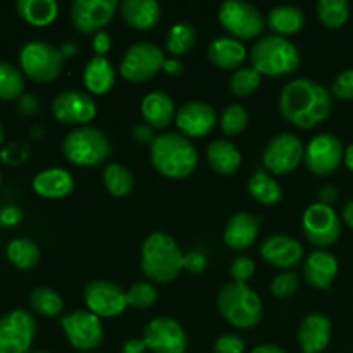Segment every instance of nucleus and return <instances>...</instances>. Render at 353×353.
<instances>
[{"instance_id":"32","label":"nucleus","mask_w":353,"mask_h":353,"mask_svg":"<svg viewBox=\"0 0 353 353\" xmlns=\"http://www.w3.org/2000/svg\"><path fill=\"white\" fill-rule=\"evenodd\" d=\"M247 190L252 199L262 205H276L283 199L281 186L268 171H255L248 179Z\"/></svg>"},{"instance_id":"48","label":"nucleus","mask_w":353,"mask_h":353,"mask_svg":"<svg viewBox=\"0 0 353 353\" xmlns=\"http://www.w3.org/2000/svg\"><path fill=\"white\" fill-rule=\"evenodd\" d=\"M131 137H133L138 143L152 145L155 138H157V134H155L154 128L148 126L147 123H140L133 126V130H131Z\"/></svg>"},{"instance_id":"37","label":"nucleus","mask_w":353,"mask_h":353,"mask_svg":"<svg viewBox=\"0 0 353 353\" xmlns=\"http://www.w3.org/2000/svg\"><path fill=\"white\" fill-rule=\"evenodd\" d=\"M30 305L40 316L55 317L64 310V300L50 286H37L30 295Z\"/></svg>"},{"instance_id":"18","label":"nucleus","mask_w":353,"mask_h":353,"mask_svg":"<svg viewBox=\"0 0 353 353\" xmlns=\"http://www.w3.org/2000/svg\"><path fill=\"white\" fill-rule=\"evenodd\" d=\"M121 3L116 0H74L71 23L78 33L97 34L114 19Z\"/></svg>"},{"instance_id":"44","label":"nucleus","mask_w":353,"mask_h":353,"mask_svg":"<svg viewBox=\"0 0 353 353\" xmlns=\"http://www.w3.org/2000/svg\"><path fill=\"white\" fill-rule=\"evenodd\" d=\"M331 93L340 100H353V69H347L334 78Z\"/></svg>"},{"instance_id":"11","label":"nucleus","mask_w":353,"mask_h":353,"mask_svg":"<svg viewBox=\"0 0 353 353\" xmlns=\"http://www.w3.org/2000/svg\"><path fill=\"white\" fill-rule=\"evenodd\" d=\"M302 233L310 245L326 250L336 243L341 234V221L336 210L319 202L309 205L302 216Z\"/></svg>"},{"instance_id":"61","label":"nucleus","mask_w":353,"mask_h":353,"mask_svg":"<svg viewBox=\"0 0 353 353\" xmlns=\"http://www.w3.org/2000/svg\"><path fill=\"white\" fill-rule=\"evenodd\" d=\"M79 353H85V352H79Z\"/></svg>"},{"instance_id":"60","label":"nucleus","mask_w":353,"mask_h":353,"mask_svg":"<svg viewBox=\"0 0 353 353\" xmlns=\"http://www.w3.org/2000/svg\"><path fill=\"white\" fill-rule=\"evenodd\" d=\"M0 185H2V172H0Z\"/></svg>"},{"instance_id":"7","label":"nucleus","mask_w":353,"mask_h":353,"mask_svg":"<svg viewBox=\"0 0 353 353\" xmlns=\"http://www.w3.org/2000/svg\"><path fill=\"white\" fill-rule=\"evenodd\" d=\"M64 55L61 48L43 40H31L19 52V68L34 83H50L61 74Z\"/></svg>"},{"instance_id":"20","label":"nucleus","mask_w":353,"mask_h":353,"mask_svg":"<svg viewBox=\"0 0 353 353\" xmlns=\"http://www.w3.org/2000/svg\"><path fill=\"white\" fill-rule=\"evenodd\" d=\"M261 257L272 268L290 271L302 262L303 248L299 240L288 234H272L262 241Z\"/></svg>"},{"instance_id":"29","label":"nucleus","mask_w":353,"mask_h":353,"mask_svg":"<svg viewBox=\"0 0 353 353\" xmlns=\"http://www.w3.org/2000/svg\"><path fill=\"white\" fill-rule=\"evenodd\" d=\"M207 162L217 174H234L241 165V152L233 141L226 138H217L210 141L207 147Z\"/></svg>"},{"instance_id":"28","label":"nucleus","mask_w":353,"mask_h":353,"mask_svg":"<svg viewBox=\"0 0 353 353\" xmlns=\"http://www.w3.org/2000/svg\"><path fill=\"white\" fill-rule=\"evenodd\" d=\"M83 83L90 95H105L116 83V69L112 62L102 55H93L83 71Z\"/></svg>"},{"instance_id":"59","label":"nucleus","mask_w":353,"mask_h":353,"mask_svg":"<svg viewBox=\"0 0 353 353\" xmlns=\"http://www.w3.org/2000/svg\"><path fill=\"white\" fill-rule=\"evenodd\" d=\"M33 353H50V352H45V350H38V352H33Z\"/></svg>"},{"instance_id":"14","label":"nucleus","mask_w":353,"mask_h":353,"mask_svg":"<svg viewBox=\"0 0 353 353\" xmlns=\"http://www.w3.org/2000/svg\"><path fill=\"white\" fill-rule=\"evenodd\" d=\"M345 157V148L340 138L333 133H321L307 143L303 164L312 174H333L341 165Z\"/></svg>"},{"instance_id":"27","label":"nucleus","mask_w":353,"mask_h":353,"mask_svg":"<svg viewBox=\"0 0 353 353\" xmlns=\"http://www.w3.org/2000/svg\"><path fill=\"white\" fill-rule=\"evenodd\" d=\"M119 12L124 23L137 31L154 30L162 17L161 3L155 0H124Z\"/></svg>"},{"instance_id":"36","label":"nucleus","mask_w":353,"mask_h":353,"mask_svg":"<svg viewBox=\"0 0 353 353\" xmlns=\"http://www.w3.org/2000/svg\"><path fill=\"white\" fill-rule=\"evenodd\" d=\"M24 95V74L19 68L0 61V100L12 102Z\"/></svg>"},{"instance_id":"52","label":"nucleus","mask_w":353,"mask_h":353,"mask_svg":"<svg viewBox=\"0 0 353 353\" xmlns=\"http://www.w3.org/2000/svg\"><path fill=\"white\" fill-rule=\"evenodd\" d=\"M183 69H185V65H183V62L176 57H165L164 64H162V71H164L165 74L172 76V78L181 76Z\"/></svg>"},{"instance_id":"8","label":"nucleus","mask_w":353,"mask_h":353,"mask_svg":"<svg viewBox=\"0 0 353 353\" xmlns=\"http://www.w3.org/2000/svg\"><path fill=\"white\" fill-rule=\"evenodd\" d=\"M217 17L231 38L236 40H254L264 31V16L261 10L245 0H226L219 6Z\"/></svg>"},{"instance_id":"22","label":"nucleus","mask_w":353,"mask_h":353,"mask_svg":"<svg viewBox=\"0 0 353 353\" xmlns=\"http://www.w3.org/2000/svg\"><path fill=\"white\" fill-rule=\"evenodd\" d=\"M338 271H340L338 259L331 252L321 250V248L307 255L305 262H303V279L307 281V285L316 290H323V292H327L331 288Z\"/></svg>"},{"instance_id":"38","label":"nucleus","mask_w":353,"mask_h":353,"mask_svg":"<svg viewBox=\"0 0 353 353\" xmlns=\"http://www.w3.org/2000/svg\"><path fill=\"white\" fill-rule=\"evenodd\" d=\"M316 12L321 23L330 30H338L350 17V3L347 0H319Z\"/></svg>"},{"instance_id":"30","label":"nucleus","mask_w":353,"mask_h":353,"mask_svg":"<svg viewBox=\"0 0 353 353\" xmlns=\"http://www.w3.org/2000/svg\"><path fill=\"white\" fill-rule=\"evenodd\" d=\"M268 28L276 34V37H292V34L300 33L305 24V14L296 6H276L269 10L268 14Z\"/></svg>"},{"instance_id":"21","label":"nucleus","mask_w":353,"mask_h":353,"mask_svg":"<svg viewBox=\"0 0 353 353\" xmlns=\"http://www.w3.org/2000/svg\"><path fill=\"white\" fill-rule=\"evenodd\" d=\"M333 324L330 317L321 312H312L302 319L296 333L302 353H321L330 347Z\"/></svg>"},{"instance_id":"25","label":"nucleus","mask_w":353,"mask_h":353,"mask_svg":"<svg viewBox=\"0 0 353 353\" xmlns=\"http://www.w3.org/2000/svg\"><path fill=\"white\" fill-rule=\"evenodd\" d=\"M176 105L171 95L161 90H155L145 95L141 100V116L145 123L154 130H165L176 121Z\"/></svg>"},{"instance_id":"16","label":"nucleus","mask_w":353,"mask_h":353,"mask_svg":"<svg viewBox=\"0 0 353 353\" xmlns=\"http://www.w3.org/2000/svg\"><path fill=\"white\" fill-rule=\"evenodd\" d=\"M83 302L86 310L105 319L121 316L128 309L126 292L119 285L105 279L88 283L83 290Z\"/></svg>"},{"instance_id":"9","label":"nucleus","mask_w":353,"mask_h":353,"mask_svg":"<svg viewBox=\"0 0 353 353\" xmlns=\"http://www.w3.org/2000/svg\"><path fill=\"white\" fill-rule=\"evenodd\" d=\"M303 155H305V147L299 134L283 131L268 141L262 152V164L269 174L285 176L302 164Z\"/></svg>"},{"instance_id":"17","label":"nucleus","mask_w":353,"mask_h":353,"mask_svg":"<svg viewBox=\"0 0 353 353\" xmlns=\"http://www.w3.org/2000/svg\"><path fill=\"white\" fill-rule=\"evenodd\" d=\"M143 340L152 353H186L188 334L171 317H154L143 330Z\"/></svg>"},{"instance_id":"34","label":"nucleus","mask_w":353,"mask_h":353,"mask_svg":"<svg viewBox=\"0 0 353 353\" xmlns=\"http://www.w3.org/2000/svg\"><path fill=\"white\" fill-rule=\"evenodd\" d=\"M196 30L193 24L190 23H176L169 28L168 34H165V50L172 55V57H181L186 55L196 43Z\"/></svg>"},{"instance_id":"10","label":"nucleus","mask_w":353,"mask_h":353,"mask_svg":"<svg viewBox=\"0 0 353 353\" xmlns=\"http://www.w3.org/2000/svg\"><path fill=\"white\" fill-rule=\"evenodd\" d=\"M164 50L152 41L133 43L119 62V74L130 83H143L162 71Z\"/></svg>"},{"instance_id":"57","label":"nucleus","mask_w":353,"mask_h":353,"mask_svg":"<svg viewBox=\"0 0 353 353\" xmlns=\"http://www.w3.org/2000/svg\"><path fill=\"white\" fill-rule=\"evenodd\" d=\"M343 162H345V165H347V168L353 172V143H350L347 148H345Z\"/></svg>"},{"instance_id":"53","label":"nucleus","mask_w":353,"mask_h":353,"mask_svg":"<svg viewBox=\"0 0 353 353\" xmlns=\"http://www.w3.org/2000/svg\"><path fill=\"white\" fill-rule=\"evenodd\" d=\"M147 343H145L143 338H131L121 348V353H145L147 352Z\"/></svg>"},{"instance_id":"15","label":"nucleus","mask_w":353,"mask_h":353,"mask_svg":"<svg viewBox=\"0 0 353 353\" xmlns=\"http://www.w3.org/2000/svg\"><path fill=\"white\" fill-rule=\"evenodd\" d=\"M52 116L65 126H88L97 116V102L88 92L65 90L52 102Z\"/></svg>"},{"instance_id":"33","label":"nucleus","mask_w":353,"mask_h":353,"mask_svg":"<svg viewBox=\"0 0 353 353\" xmlns=\"http://www.w3.org/2000/svg\"><path fill=\"white\" fill-rule=\"evenodd\" d=\"M7 261L17 269H26L34 268L40 262V248L34 243L33 240L28 238H14L9 241L6 248Z\"/></svg>"},{"instance_id":"41","label":"nucleus","mask_w":353,"mask_h":353,"mask_svg":"<svg viewBox=\"0 0 353 353\" xmlns=\"http://www.w3.org/2000/svg\"><path fill=\"white\" fill-rule=\"evenodd\" d=\"M157 299V290H155V286L148 281H138L126 290L128 307H133V309H150V307L155 305Z\"/></svg>"},{"instance_id":"2","label":"nucleus","mask_w":353,"mask_h":353,"mask_svg":"<svg viewBox=\"0 0 353 353\" xmlns=\"http://www.w3.org/2000/svg\"><path fill=\"white\" fill-rule=\"evenodd\" d=\"M150 162L168 179H185L199 165V152L181 133L157 134L150 145Z\"/></svg>"},{"instance_id":"51","label":"nucleus","mask_w":353,"mask_h":353,"mask_svg":"<svg viewBox=\"0 0 353 353\" xmlns=\"http://www.w3.org/2000/svg\"><path fill=\"white\" fill-rule=\"evenodd\" d=\"M338 196H340V192L334 185H324L323 188L319 190V203L323 205L333 207V203L336 202Z\"/></svg>"},{"instance_id":"31","label":"nucleus","mask_w":353,"mask_h":353,"mask_svg":"<svg viewBox=\"0 0 353 353\" xmlns=\"http://www.w3.org/2000/svg\"><path fill=\"white\" fill-rule=\"evenodd\" d=\"M16 10L28 24L43 28L57 19L59 3L55 0H17Z\"/></svg>"},{"instance_id":"43","label":"nucleus","mask_w":353,"mask_h":353,"mask_svg":"<svg viewBox=\"0 0 353 353\" xmlns=\"http://www.w3.org/2000/svg\"><path fill=\"white\" fill-rule=\"evenodd\" d=\"M230 274L233 278V283H243L247 285L255 274V262L250 257H236L230 265Z\"/></svg>"},{"instance_id":"5","label":"nucleus","mask_w":353,"mask_h":353,"mask_svg":"<svg viewBox=\"0 0 353 353\" xmlns=\"http://www.w3.org/2000/svg\"><path fill=\"white\" fill-rule=\"evenodd\" d=\"M217 310L228 324L238 330H252L262 319V300L243 283H228L217 293Z\"/></svg>"},{"instance_id":"47","label":"nucleus","mask_w":353,"mask_h":353,"mask_svg":"<svg viewBox=\"0 0 353 353\" xmlns=\"http://www.w3.org/2000/svg\"><path fill=\"white\" fill-rule=\"evenodd\" d=\"M23 221V210L17 205H6L0 209V226L14 228Z\"/></svg>"},{"instance_id":"26","label":"nucleus","mask_w":353,"mask_h":353,"mask_svg":"<svg viewBox=\"0 0 353 353\" xmlns=\"http://www.w3.org/2000/svg\"><path fill=\"white\" fill-rule=\"evenodd\" d=\"M209 61L224 71H236L247 61V48L240 40L231 37H217L207 47Z\"/></svg>"},{"instance_id":"3","label":"nucleus","mask_w":353,"mask_h":353,"mask_svg":"<svg viewBox=\"0 0 353 353\" xmlns=\"http://www.w3.org/2000/svg\"><path fill=\"white\" fill-rule=\"evenodd\" d=\"M185 254L178 241L168 233L155 231L145 238L140 252V265L152 283L165 285L174 281L183 271Z\"/></svg>"},{"instance_id":"13","label":"nucleus","mask_w":353,"mask_h":353,"mask_svg":"<svg viewBox=\"0 0 353 353\" xmlns=\"http://www.w3.org/2000/svg\"><path fill=\"white\" fill-rule=\"evenodd\" d=\"M37 321L28 310L14 309L0 316V353H30Z\"/></svg>"},{"instance_id":"45","label":"nucleus","mask_w":353,"mask_h":353,"mask_svg":"<svg viewBox=\"0 0 353 353\" xmlns=\"http://www.w3.org/2000/svg\"><path fill=\"white\" fill-rule=\"evenodd\" d=\"M214 353H245V341L238 334H223L214 343Z\"/></svg>"},{"instance_id":"50","label":"nucleus","mask_w":353,"mask_h":353,"mask_svg":"<svg viewBox=\"0 0 353 353\" xmlns=\"http://www.w3.org/2000/svg\"><path fill=\"white\" fill-rule=\"evenodd\" d=\"M19 110L23 116H34L40 110V102L34 95H23L19 99Z\"/></svg>"},{"instance_id":"39","label":"nucleus","mask_w":353,"mask_h":353,"mask_svg":"<svg viewBox=\"0 0 353 353\" xmlns=\"http://www.w3.org/2000/svg\"><path fill=\"white\" fill-rule=\"evenodd\" d=\"M262 76L255 71L252 65H243V68L233 71L230 78V92L238 99H247L254 95L261 88Z\"/></svg>"},{"instance_id":"24","label":"nucleus","mask_w":353,"mask_h":353,"mask_svg":"<svg viewBox=\"0 0 353 353\" xmlns=\"http://www.w3.org/2000/svg\"><path fill=\"white\" fill-rule=\"evenodd\" d=\"M31 186H33V192L41 199L59 200L71 195L74 190V179L68 169L48 168L34 176Z\"/></svg>"},{"instance_id":"12","label":"nucleus","mask_w":353,"mask_h":353,"mask_svg":"<svg viewBox=\"0 0 353 353\" xmlns=\"http://www.w3.org/2000/svg\"><path fill=\"white\" fill-rule=\"evenodd\" d=\"M61 327L65 340L79 352H92L103 341V326L99 316L86 309L72 310L61 317Z\"/></svg>"},{"instance_id":"46","label":"nucleus","mask_w":353,"mask_h":353,"mask_svg":"<svg viewBox=\"0 0 353 353\" xmlns=\"http://www.w3.org/2000/svg\"><path fill=\"white\" fill-rule=\"evenodd\" d=\"M205 268V255L200 254V252H188V254H185V259H183V269H185V271L192 272V274H200Z\"/></svg>"},{"instance_id":"35","label":"nucleus","mask_w":353,"mask_h":353,"mask_svg":"<svg viewBox=\"0 0 353 353\" xmlns=\"http://www.w3.org/2000/svg\"><path fill=\"white\" fill-rule=\"evenodd\" d=\"M102 181L107 192L112 196H126L134 188V176L128 168L117 162H109L103 168Z\"/></svg>"},{"instance_id":"58","label":"nucleus","mask_w":353,"mask_h":353,"mask_svg":"<svg viewBox=\"0 0 353 353\" xmlns=\"http://www.w3.org/2000/svg\"><path fill=\"white\" fill-rule=\"evenodd\" d=\"M3 143V128H2V124H0V145Z\"/></svg>"},{"instance_id":"40","label":"nucleus","mask_w":353,"mask_h":353,"mask_svg":"<svg viewBox=\"0 0 353 353\" xmlns=\"http://www.w3.org/2000/svg\"><path fill=\"white\" fill-rule=\"evenodd\" d=\"M248 124V112L241 103H230L219 116V126L226 137H236L243 133Z\"/></svg>"},{"instance_id":"42","label":"nucleus","mask_w":353,"mask_h":353,"mask_svg":"<svg viewBox=\"0 0 353 353\" xmlns=\"http://www.w3.org/2000/svg\"><path fill=\"white\" fill-rule=\"evenodd\" d=\"M300 286V276L295 271L279 272L271 283V293L278 299H288L295 295Z\"/></svg>"},{"instance_id":"6","label":"nucleus","mask_w":353,"mask_h":353,"mask_svg":"<svg viewBox=\"0 0 353 353\" xmlns=\"http://www.w3.org/2000/svg\"><path fill=\"white\" fill-rule=\"evenodd\" d=\"M110 154L112 143L109 137L95 126L74 128L62 140V155L79 168H95L105 164Z\"/></svg>"},{"instance_id":"23","label":"nucleus","mask_w":353,"mask_h":353,"mask_svg":"<svg viewBox=\"0 0 353 353\" xmlns=\"http://www.w3.org/2000/svg\"><path fill=\"white\" fill-rule=\"evenodd\" d=\"M261 230V219L250 212H236L224 228V243L233 252H245L255 243Z\"/></svg>"},{"instance_id":"49","label":"nucleus","mask_w":353,"mask_h":353,"mask_svg":"<svg viewBox=\"0 0 353 353\" xmlns=\"http://www.w3.org/2000/svg\"><path fill=\"white\" fill-rule=\"evenodd\" d=\"M92 47L97 55L105 57V54L110 50V47H112V38H110V34L107 33V31H99L97 34H93Z\"/></svg>"},{"instance_id":"55","label":"nucleus","mask_w":353,"mask_h":353,"mask_svg":"<svg viewBox=\"0 0 353 353\" xmlns=\"http://www.w3.org/2000/svg\"><path fill=\"white\" fill-rule=\"evenodd\" d=\"M341 217H343V223L347 224L348 228H352V230H353V200L345 203L343 212H341Z\"/></svg>"},{"instance_id":"19","label":"nucleus","mask_w":353,"mask_h":353,"mask_svg":"<svg viewBox=\"0 0 353 353\" xmlns=\"http://www.w3.org/2000/svg\"><path fill=\"white\" fill-rule=\"evenodd\" d=\"M176 128L178 133L190 138H203L217 124V112L210 103L202 100H192L183 103L176 112Z\"/></svg>"},{"instance_id":"4","label":"nucleus","mask_w":353,"mask_h":353,"mask_svg":"<svg viewBox=\"0 0 353 353\" xmlns=\"http://www.w3.org/2000/svg\"><path fill=\"white\" fill-rule=\"evenodd\" d=\"M250 65L261 76L268 78H283L293 74L300 68V52L292 41L276 34L262 37L252 45L248 52Z\"/></svg>"},{"instance_id":"54","label":"nucleus","mask_w":353,"mask_h":353,"mask_svg":"<svg viewBox=\"0 0 353 353\" xmlns=\"http://www.w3.org/2000/svg\"><path fill=\"white\" fill-rule=\"evenodd\" d=\"M250 353H286V352L274 343H264V345H259V347H255Z\"/></svg>"},{"instance_id":"56","label":"nucleus","mask_w":353,"mask_h":353,"mask_svg":"<svg viewBox=\"0 0 353 353\" xmlns=\"http://www.w3.org/2000/svg\"><path fill=\"white\" fill-rule=\"evenodd\" d=\"M61 52H62V55H64V59H71V57H74L76 52H78V45H76L74 41H65V43L62 45Z\"/></svg>"},{"instance_id":"1","label":"nucleus","mask_w":353,"mask_h":353,"mask_svg":"<svg viewBox=\"0 0 353 353\" xmlns=\"http://www.w3.org/2000/svg\"><path fill=\"white\" fill-rule=\"evenodd\" d=\"M333 109L330 90L309 78L286 83L279 95L281 116L300 130H310L324 123Z\"/></svg>"}]
</instances>
